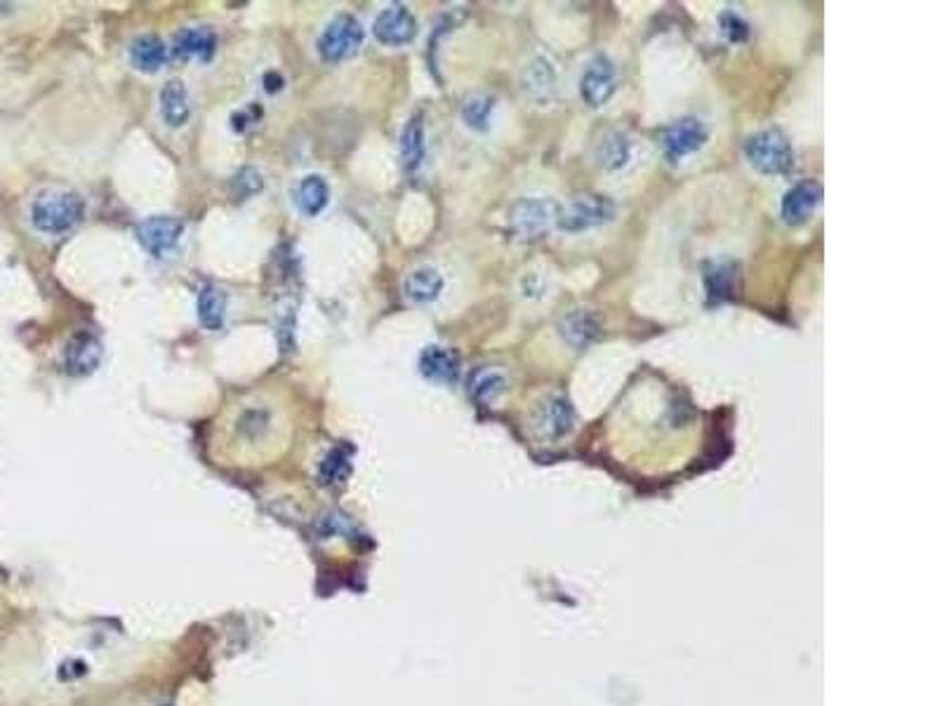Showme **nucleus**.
<instances>
[{
  "instance_id": "nucleus-1",
  "label": "nucleus",
  "mask_w": 942,
  "mask_h": 706,
  "mask_svg": "<svg viewBox=\"0 0 942 706\" xmlns=\"http://www.w3.org/2000/svg\"><path fill=\"white\" fill-rule=\"evenodd\" d=\"M85 215V203L76 192L50 188L31 203L33 229L45 236H62L72 231Z\"/></svg>"
},
{
  "instance_id": "nucleus-2",
  "label": "nucleus",
  "mask_w": 942,
  "mask_h": 706,
  "mask_svg": "<svg viewBox=\"0 0 942 706\" xmlns=\"http://www.w3.org/2000/svg\"><path fill=\"white\" fill-rule=\"evenodd\" d=\"M745 159L761 175H787L794 167V149L780 128H768L745 142Z\"/></svg>"
},
{
  "instance_id": "nucleus-3",
  "label": "nucleus",
  "mask_w": 942,
  "mask_h": 706,
  "mask_svg": "<svg viewBox=\"0 0 942 706\" xmlns=\"http://www.w3.org/2000/svg\"><path fill=\"white\" fill-rule=\"evenodd\" d=\"M561 205L552 198H519L509 208V227L521 240L542 238L559 221Z\"/></svg>"
},
{
  "instance_id": "nucleus-4",
  "label": "nucleus",
  "mask_w": 942,
  "mask_h": 706,
  "mask_svg": "<svg viewBox=\"0 0 942 706\" xmlns=\"http://www.w3.org/2000/svg\"><path fill=\"white\" fill-rule=\"evenodd\" d=\"M366 31L354 14H337L335 20L323 29L318 39V55L325 64H339L351 59L361 50Z\"/></svg>"
},
{
  "instance_id": "nucleus-5",
  "label": "nucleus",
  "mask_w": 942,
  "mask_h": 706,
  "mask_svg": "<svg viewBox=\"0 0 942 706\" xmlns=\"http://www.w3.org/2000/svg\"><path fill=\"white\" fill-rule=\"evenodd\" d=\"M613 217H615V203L610 198L587 194V196H577L575 200L565 205V208H561L556 227L565 233H582L596 227H604V224L613 221Z\"/></svg>"
},
{
  "instance_id": "nucleus-6",
  "label": "nucleus",
  "mask_w": 942,
  "mask_h": 706,
  "mask_svg": "<svg viewBox=\"0 0 942 706\" xmlns=\"http://www.w3.org/2000/svg\"><path fill=\"white\" fill-rule=\"evenodd\" d=\"M658 144L664 159L676 165L707 144V128L697 118H681L660 132Z\"/></svg>"
},
{
  "instance_id": "nucleus-7",
  "label": "nucleus",
  "mask_w": 942,
  "mask_h": 706,
  "mask_svg": "<svg viewBox=\"0 0 942 706\" xmlns=\"http://www.w3.org/2000/svg\"><path fill=\"white\" fill-rule=\"evenodd\" d=\"M615 90H618V72H615V64L604 55L594 57L580 76L582 101L592 109H598L615 95Z\"/></svg>"
},
{
  "instance_id": "nucleus-8",
  "label": "nucleus",
  "mask_w": 942,
  "mask_h": 706,
  "mask_svg": "<svg viewBox=\"0 0 942 706\" xmlns=\"http://www.w3.org/2000/svg\"><path fill=\"white\" fill-rule=\"evenodd\" d=\"M372 36L377 39V43H382L387 47H403L408 43H413L418 36L415 14L401 3L385 8L380 14H377V20L372 24Z\"/></svg>"
},
{
  "instance_id": "nucleus-9",
  "label": "nucleus",
  "mask_w": 942,
  "mask_h": 706,
  "mask_svg": "<svg viewBox=\"0 0 942 706\" xmlns=\"http://www.w3.org/2000/svg\"><path fill=\"white\" fill-rule=\"evenodd\" d=\"M137 240H140V246L153 254V257H163L170 250H173L184 233V224L177 217H167V215H156L144 219L140 227H137Z\"/></svg>"
},
{
  "instance_id": "nucleus-10",
  "label": "nucleus",
  "mask_w": 942,
  "mask_h": 706,
  "mask_svg": "<svg viewBox=\"0 0 942 706\" xmlns=\"http://www.w3.org/2000/svg\"><path fill=\"white\" fill-rule=\"evenodd\" d=\"M822 203V184L818 180H801L790 186L782 196L780 215L787 227H801L811 219L818 205Z\"/></svg>"
},
{
  "instance_id": "nucleus-11",
  "label": "nucleus",
  "mask_w": 942,
  "mask_h": 706,
  "mask_svg": "<svg viewBox=\"0 0 942 706\" xmlns=\"http://www.w3.org/2000/svg\"><path fill=\"white\" fill-rule=\"evenodd\" d=\"M575 412L565 395H546L533 412V424L546 438H561L573 428Z\"/></svg>"
},
{
  "instance_id": "nucleus-12",
  "label": "nucleus",
  "mask_w": 942,
  "mask_h": 706,
  "mask_svg": "<svg viewBox=\"0 0 942 706\" xmlns=\"http://www.w3.org/2000/svg\"><path fill=\"white\" fill-rule=\"evenodd\" d=\"M101 363V341L93 333H78L66 341L64 368L68 374L85 377L93 374Z\"/></svg>"
},
{
  "instance_id": "nucleus-13",
  "label": "nucleus",
  "mask_w": 942,
  "mask_h": 706,
  "mask_svg": "<svg viewBox=\"0 0 942 706\" xmlns=\"http://www.w3.org/2000/svg\"><path fill=\"white\" fill-rule=\"evenodd\" d=\"M420 372L424 380L451 387L459 380V356L453 349L432 344L420 354Z\"/></svg>"
},
{
  "instance_id": "nucleus-14",
  "label": "nucleus",
  "mask_w": 942,
  "mask_h": 706,
  "mask_svg": "<svg viewBox=\"0 0 942 706\" xmlns=\"http://www.w3.org/2000/svg\"><path fill=\"white\" fill-rule=\"evenodd\" d=\"M559 333L563 341H569L573 349H585L602 335V323L589 308H573L559 323Z\"/></svg>"
},
{
  "instance_id": "nucleus-15",
  "label": "nucleus",
  "mask_w": 942,
  "mask_h": 706,
  "mask_svg": "<svg viewBox=\"0 0 942 706\" xmlns=\"http://www.w3.org/2000/svg\"><path fill=\"white\" fill-rule=\"evenodd\" d=\"M215 47H217L215 31H210L208 26H192L177 33L173 53L177 59L208 62L215 55Z\"/></svg>"
},
{
  "instance_id": "nucleus-16",
  "label": "nucleus",
  "mask_w": 942,
  "mask_h": 706,
  "mask_svg": "<svg viewBox=\"0 0 942 706\" xmlns=\"http://www.w3.org/2000/svg\"><path fill=\"white\" fill-rule=\"evenodd\" d=\"M521 85H523V93L530 99L538 101V105H546L556 90V72L552 62H546L544 57H535L526 66Z\"/></svg>"
},
{
  "instance_id": "nucleus-17",
  "label": "nucleus",
  "mask_w": 942,
  "mask_h": 706,
  "mask_svg": "<svg viewBox=\"0 0 942 706\" xmlns=\"http://www.w3.org/2000/svg\"><path fill=\"white\" fill-rule=\"evenodd\" d=\"M596 163L608 172L622 170L631 161V142L622 130H606L594 144Z\"/></svg>"
},
{
  "instance_id": "nucleus-18",
  "label": "nucleus",
  "mask_w": 942,
  "mask_h": 706,
  "mask_svg": "<svg viewBox=\"0 0 942 706\" xmlns=\"http://www.w3.org/2000/svg\"><path fill=\"white\" fill-rule=\"evenodd\" d=\"M426 156V137H424V118L415 113L408 120L401 132V161L408 175H418Z\"/></svg>"
},
{
  "instance_id": "nucleus-19",
  "label": "nucleus",
  "mask_w": 942,
  "mask_h": 706,
  "mask_svg": "<svg viewBox=\"0 0 942 706\" xmlns=\"http://www.w3.org/2000/svg\"><path fill=\"white\" fill-rule=\"evenodd\" d=\"M443 275L434 267H420L405 275L403 295L415 304H430L443 292Z\"/></svg>"
},
{
  "instance_id": "nucleus-20",
  "label": "nucleus",
  "mask_w": 942,
  "mask_h": 706,
  "mask_svg": "<svg viewBox=\"0 0 942 706\" xmlns=\"http://www.w3.org/2000/svg\"><path fill=\"white\" fill-rule=\"evenodd\" d=\"M130 62L137 72L156 74L159 68L167 62V47L159 36L144 33V36H137L130 43Z\"/></svg>"
},
{
  "instance_id": "nucleus-21",
  "label": "nucleus",
  "mask_w": 942,
  "mask_h": 706,
  "mask_svg": "<svg viewBox=\"0 0 942 706\" xmlns=\"http://www.w3.org/2000/svg\"><path fill=\"white\" fill-rule=\"evenodd\" d=\"M331 200V188L321 175H306L300 180L295 188V203L302 215L306 217H318Z\"/></svg>"
},
{
  "instance_id": "nucleus-22",
  "label": "nucleus",
  "mask_w": 942,
  "mask_h": 706,
  "mask_svg": "<svg viewBox=\"0 0 942 706\" xmlns=\"http://www.w3.org/2000/svg\"><path fill=\"white\" fill-rule=\"evenodd\" d=\"M161 116L170 128H182L188 123L192 107H188V93L182 80H167L161 90Z\"/></svg>"
},
{
  "instance_id": "nucleus-23",
  "label": "nucleus",
  "mask_w": 942,
  "mask_h": 706,
  "mask_svg": "<svg viewBox=\"0 0 942 706\" xmlns=\"http://www.w3.org/2000/svg\"><path fill=\"white\" fill-rule=\"evenodd\" d=\"M705 292H707V304L716 306L724 304L733 297L735 290V267L730 262H710L705 267Z\"/></svg>"
},
{
  "instance_id": "nucleus-24",
  "label": "nucleus",
  "mask_w": 942,
  "mask_h": 706,
  "mask_svg": "<svg viewBox=\"0 0 942 706\" xmlns=\"http://www.w3.org/2000/svg\"><path fill=\"white\" fill-rule=\"evenodd\" d=\"M507 391V377L500 370L478 368L469 377V395L478 405H492Z\"/></svg>"
},
{
  "instance_id": "nucleus-25",
  "label": "nucleus",
  "mask_w": 942,
  "mask_h": 706,
  "mask_svg": "<svg viewBox=\"0 0 942 706\" xmlns=\"http://www.w3.org/2000/svg\"><path fill=\"white\" fill-rule=\"evenodd\" d=\"M271 426H273L271 410L262 405H252L238 415L236 434L246 443H262L271 434Z\"/></svg>"
},
{
  "instance_id": "nucleus-26",
  "label": "nucleus",
  "mask_w": 942,
  "mask_h": 706,
  "mask_svg": "<svg viewBox=\"0 0 942 706\" xmlns=\"http://www.w3.org/2000/svg\"><path fill=\"white\" fill-rule=\"evenodd\" d=\"M227 318V295L217 287H205L198 295V321L205 330H219Z\"/></svg>"
},
{
  "instance_id": "nucleus-27",
  "label": "nucleus",
  "mask_w": 942,
  "mask_h": 706,
  "mask_svg": "<svg viewBox=\"0 0 942 706\" xmlns=\"http://www.w3.org/2000/svg\"><path fill=\"white\" fill-rule=\"evenodd\" d=\"M351 476V450L347 445H337L323 457L318 467V478L323 486H339Z\"/></svg>"
},
{
  "instance_id": "nucleus-28",
  "label": "nucleus",
  "mask_w": 942,
  "mask_h": 706,
  "mask_svg": "<svg viewBox=\"0 0 942 706\" xmlns=\"http://www.w3.org/2000/svg\"><path fill=\"white\" fill-rule=\"evenodd\" d=\"M495 111V97L492 95H472L462 105V120L467 128L476 132H486L490 128V118Z\"/></svg>"
},
{
  "instance_id": "nucleus-29",
  "label": "nucleus",
  "mask_w": 942,
  "mask_h": 706,
  "mask_svg": "<svg viewBox=\"0 0 942 706\" xmlns=\"http://www.w3.org/2000/svg\"><path fill=\"white\" fill-rule=\"evenodd\" d=\"M262 186H264V182H262V177H260V172L252 170V167H246V170L238 172V175H236V177H234V182H231L234 196H236V198H241V200H246V198H250V196H255V194H260V192H262Z\"/></svg>"
},
{
  "instance_id": "nucleus-30",
  "label": "nucleus",
  "mask_w": 942,
  "mask_h": 706,
  "mask_svg": "<svg viewBox=\"0 0 942 706\" xmlns=\"http://www.w3.org/2000/svg\"><path fill=\"white\" fill-rule=\"evenodd\" d=\"M722 31L730 43H745L749 39V24L743 20L740 14H735V12L722 14Z\"/></svg>"
},
{
  "instance_id": "nucleus-31",
  "label": "nucleus",
  "mask_w": 942,
  "mask_h": 706,
  "mask_svg": "<svg viewBox=\"0 0 942 706\" xmlns=\"http://www.w3.org/2000/svg\"><path fill=\"white\" fill-rule=\"evenodd\" d=\"M12 12V6L10 3H0V17H6V14H10Z\"/></svg>"
}]
</instances>
